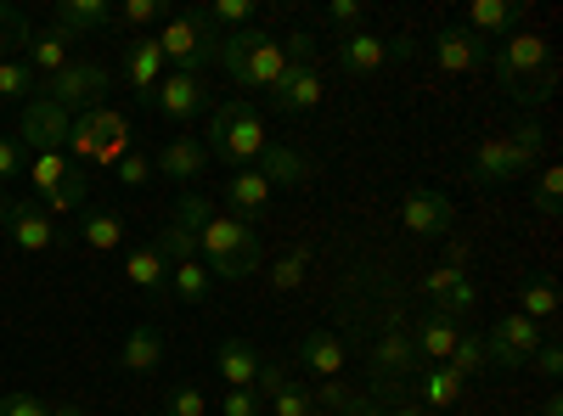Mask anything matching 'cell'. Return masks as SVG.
<instances>
[{
    "label": "cell",
    "mask_w": 563,
    "mask_h": 416,
    "mask_svg": "<svg viewBox=\"0 0 563 416\" xmlns=\"http://www.w3.org/2000/svg\"><path fill=\"white\" fill-rule=\"evenodd\" d=\"M203 147H209V158H220V164H231V169H249V164H260V153L271 147V130H265V119H260V108H254L249 97H231V102L214 108Z\"/></svg>",
    "instance_id": "6da1fadb"
},
{
    "label": "cell",
    "mask_w": 563,
    "mask_h": 416,
    "mask_svg": "<svg viewBox=\"0 0 563 416\" xmlns=\"http://www.w3.org/2000/svg\"><path fill=\"white\" fill-rule=\"evenodd\" d=\"M243 90H271L282 74H288V52L282 40H271L265 29H238V34H220V57H214Z\"/></svg>",
    "instance_id": "7a4b0ae2"
},
{
    "label": "cell",
    "mask_w": 563,
    "mask_h": 416,
    "mask_svg": "<svg viewBox=\"0 0 563 416\" xmlns=\"http://www.w3.org/2000/svg\"><path fill=\"white\" fill-rule=\"evenodd\" d=\"M153 40H158V52H164V68H175V74H203L220 57V29L209 23L203 7L164 18V29Z\"/></svg>",
    "instance_id": "3957f363"
},
{
    "label": "cell",
    "mask_w": 563,
    "mask_h": 416,
    "mask_svg": "<svg viewBox=\"0 0 563 416\" xmlns=\"http://www.w3.org/2000/svg\"><path fill=\"white\" fill-rule=\"evenodd\" d=\"M490 74H496V85L507 90V97H519V90L552 63V45H547V34H536V29H519V34H507L501 45H490Z\"/></svg>",
    "instance_id": "277c9868"
},
{
    "label": "cell",
    "mask_w": 563,
    "mask_h": 416,
    "mask_svg": "<svg viewBox=\"0 0 563 416\" xmlns=\"http://www.w3.org/2000/svg\"><path fill=\"white\" fill-rule=\"evenodd\" d=\"M541 349V327L530 315H496L490 333H485V360L501 366V372H519V366H530Z\"/></svg>",
    "instance_id": "5b68a950"
},
{
    "label": "cell",
    "mask_w": 563,
    "mask_h": 416,
    "mask_svg": "<svg viewBox=\"0 0 563 416\" xmlns=\"http://www.w3.org/2000/svg\"><path fill=\"white\" fill-rule=\"evenodd\" d=\"M40 97H52L63 113H85L108 97V68L102 63H68L63 74L40 79Z\"/></svg>",
    "instance_id": "8992f818"
},
{
    "label": "cell",
    "mask_w": 563,
    "mask_h": 416,
    "mask_svg": "<svg viewBox=\"0 0 563 416\" xmlns=\"http://www.w3.org/2000/svg\"><path fill=\"white\" fill-rule=\"evenodd\" d=\"M68 124H74V113H63L52 97H34L23 102V119H18V135H23V153L34 158V153H63V142H68Z\"/></svg>",
    "instance_id": "52a82bcc"
},
{
    "label": "cell",
    "mask_w": 563,
    "mask_h": 416,
    "mask_svg": "<svg viewBox=\"0 0 563 416\" xmlns=\"http://www.w3.org/2000/svg\"><path fill=\"white\" fill-rule=\"evenodd\" d=\"M254 248H260V231L238 214H225V209H209V220L198 225V259H209V265L254 254Z\"/></svg>",
    "instance_id": "ba28073f"
},
{
    "label": "cell",
    "mask_w": 563,
    "mask_h": 416,
    "mask_svg": "<svg viewBox=\"0 0 563 416\" xmlns=\"http://www.w3.org/2000/svg\"><path fill=\"white\" fill-rule=\"evenodd\" d=\"M0 231L12 237L18 254H52L63 243V225L45 214L40 203H7V214H0Z\"/></svg>",
    "instance_id": "9c48e42d"
},
{
    "label": "cell",
    "mask_w": 563,
    "mask_h": 416,
    "mask_svg": "<svg viewBox=\"0 0 563 416\" xmlns=\"http://www.w3.org/2000/svg\"><path fill=\"white\" fill-rule=\"evenodd\" d=\"M169 124H186V119H198L203 108H209V90H203V74H164L158 85H153V97H147Z\"/></svg>",
    "instance_id": "30bf717a"
},
{
    "label": "cell",
    "mask_w": 563,
    "mask_h": 416,
    "mask_svg": "<svg viewBox=\"0 0 563 416\" xmlns=\"http://www.w3.org/2000/svg\"><path fill=\"white\" fill-rule=\"evenodd\" d=\"M321 97H327L321 63H288V74L271 85V108H276V113H316Z\"/></svg>",
    "instance_id": "8fae6325"
},
{
    "label": "cell",
    "mask_w": 563,
    "mask_h": 416,
    "mask_svg": "<svg viewBox=\"0 0 563 416\" xmlns=\"http://www.w3.org/2000/svg\"><path fill=\"white\" fill-rule=\"evenodd\" d=\"M451 220H456V203L434 187H411L406 203H400V225L411 231V237H445Z\"/></svg>",
    "instance_id": "7c38bea8"
},
{
    "label": "cell",
    "mask_w": 563,
    "mask_h": 416,
    "mask_svg": "<svg viewBox=\"0 0 563 416\" xmlns=\"http://www.w3.org/2000/svg\"><path fill=\"white\" fill-rule=\"evenodd\" d=\"M530 164L519 158V147L507 142V135H485L467 158V175H474V187H507V180H519Z\"/></svg>",
    "instance_id": "4fadbf2b"
},
{
    "label": "cell",
    "mask_w": 563,
    "mask_h": 416,
    "mask_svg": "<svg viewBox=\"0 0 563 416\" xmlns=\"http://www.w3.org/2000/svg\"><path fill=\"white\" fill-rule=\"evenodd\" d=\"M422 293L434 299V310H440V315H456V321L479 310V288H474V276L456 270V265H440V270L422 276Z\"/></svg>",
    "instance_id": "5bb4252c"
},
{
    "label": "cell",
    "mask_w": 563,
    "mask_h": 416,
    "mask_svg": "<svg viewBox=\"0 0 563 416\" xmlns=\"http://www.w3.org/2000/svg\"><path fill=\"white\" fill-rule=\"evenodd\" d=\"M429 52H434V68L440 74H474V68H485L490 45L479 34H467V29H440Z\"/></svg>",
    "instance_id": "9a60e30c"
},
{
    "label": "cell",
    "mask_w": 563,
    "mask_h": 416,
    "mask_svg": "<svg viewBox=\"0 0 563 416\" xmlns=\"http://www.w3.org/2000/svg\"><path fill=\"white\" fill-rule=\"evenodd\" d=\"M456 338H462V321L456 315H440V310L417 315V327H411V349H417V360H429V366H445L451 349H456Z\"/></svg>",
    "instance_id": "2e32d148"
},
{
    "label": "cell",
    "mask_w": 563,
    "mask_h": 416,
    "mask_svg": "<svg viewBox=\"0 0 563 416\" xmlns=\"http://www.w3.org/2000/svg\"><path fill=\"white\" fill-rule=\"evenodd\" d=\"M23 45H29V57H23V63L34 68V79H52V74H63V68L74 63V45H79V40L63 34V29L52 23V29H29Z\"/></svg>",
    "instance_id": "e0dca14e"
},
{
    "label": "cell",
    "mask_w": 563,
    "mask_h": 416,
    "mask_svg": "<svg viewBox=\"0 0 563 416\" xmlns=\"http://www.w3.org/2000/svg\"><path fill=\"white\" fill-rule=\"evenodd\" d=\"M271 192H276V187H271L254 164H249V169H231V180H225V203H231V209H225V214L260 225V214L271 209Z\"/></svg>",
    "instance_id": "ac0fdd59"
},
{
    "label": "cell",
    "mask_w": 563,
    "mask_h": 416,
    "mask_svg": "<svg viewBox=\"0 0 563 416\" xmlns=\"http://www.w3.org/2000/svg\"><path fill=\"white\" fill-rule=\"evenodd\" d=\"M299 360H305V372L321 383V378H344V366H350V349L339 333H327V327H310L299 338Z\"/></svg>",
    "instance_id": "d6986e66"
},
{
    "label": "cell",
    "mask_w": 563,
    "mask_h": 416,
    "mask_svg": "<svg viewBox=\"0 0 563 416\" xmlns=\"http://www.w3.org/2000/svg\"><path fill=\"white\" fill-rule=\"evenodd\" d=\"M153 169L164 175V180H198L203 169H209V147L198 142V135H169V142L158 147V158H153Z\"/></svg>",
    "instance_id": "ffe728a7"
},
{
    "label": "cell",
    "mask_w": 563,
    "mask_h": 416,
    "mask_svg": "<svg viewBox=\"0 0 563 416\" xmlns=\"http://www.w3.org/2000/svg\"><path fill=\"white\" fill-rule=\"evenodd\" d=\"M169 68H164V52H158V40L153 34H135L130 45H124V79H130V90L141 102L153 97V85L164 79Z\"/></svg>",
    "instance_id": "44dd1931"
},
{
    "label": "cell",
    "mask_w": 563,
    "mask_h": 416,
    "mask_svg": "<svg viewBox=\"0 0 563 416\" xmlns=\"http://www.w3.org/2000/svg\"><path fill=\"white\" fill-rule=\"evenodd\" d=\"M372 366H378V378H417L422 372V360L411 349V333L400 327V321H389L384 338L372 344Z\"/></svg>",
    "instance_id": "7402d4cb"
},
{
    "label": "cell",
    "mask_w": 563,
    "mask_h": 416,
    "mask_svg": "<svg viewBox=\"0 0 563 416\" xmlns=\"http://www.w3.org/2000/svg\"><path fill=\"white\" fill-rule=\"evenodd\" d=\"M164 360H169V344H164V333L153 327V321H141V327L124 333V349H119V366H124V372L147 378V372H158Z\"/></svg>",
    "instance_id": "603a6c76"
},
{
    "label": "cell",
    "mask_w": 563,
    "mask_h": 416,
    "mask_svg": "<svg viewBox=\"0 0 563 416\" xmlns=\"http://www.w3.org/2000/svg\"><path fill=\"white\" fill-rule=\"evenodd\" d=\"M384 63H389V40L366 34V29H355V34H339V68H344V74L366 79V74H378Z\"/></svg>",
    "instance_id": "cb8c5ba5"
},
{
    "label": "cell",
    "mask_w": 563,
    "mask_h": 416,
    "mask_svg": "<svg viewBox=\"0 0 563 416\" xmlns=\"http://www.w3.org/2000/svg\"><path fill=\"white\" fill-rule=\"evenodd\" d=\"M519 23H525V7H519V0H474L462 29H467V34H479V40L490 45L496 34H512Z\"/></svg>",
    "instance_id": "d4e9b609"
},
{
    "label": "cell",
    "mask_w": 563,
    "mask_h": 416,
    "mask_svg": "<svg viewBox=\"0 0 563 416\" xmlns=\"http://www.w3.org/2000/svg\"><path fill=\"white\" fill-rule=\"evenodd\" d=\"M411 389H417V405L422 411H451L467 394V383L451 372V366H422V372L411 378Z\"/></svg>",
    "instance_id": "484cf974"
},
{
    "label": "cell",
    "mask_w": 563,
    "mask_h": 416,
    "mask_svg": "<svg viewBox=\"0 0 563 416\" xmlns=\"http://www.w3.org/2000/svg\"><path fill=\"white\" fill-rule=\"evenodd\" d=\"M271 187H310V175H316V158H305V153H294V147H265L260 153V164H254Z\"/></svg>",
    "instance_id": "4316f807"
},
{
    "label": "cell",
    "mask_w": 563,
    "mask_h": 416,
    "mask_svg": "<svg viewBox=\"0 0 563 416\" xmlns=\"http://www.w3.org/2000/svg\"><path fill=\"white\" fill-rule=\"evenodd\" d=\"M260 349L254 344H243V338H225L220 349H214V372L225 378V389H254V378H260Z\"/></svg>",
    "instance_id": "83f0119b"
},
{
    "label": "cell",
    "mask_w": 563,
    "mask_h": 416,
    "mask_svg": "<svg viewBox=\"0 0 563 416\" xmlns=\"http://www.w3.org/2000/svg\"><path fill=\"white\" fill-rule=\"evenodd\" d=\"M124 282H130V288H141L147 299H169V265L158 259V248H153V243L124 254Z\"/></svg>",
    "instance_id": "f1b7e54d"
},
{
    "label": "cell",
    "mask_w": 563,
    "mask_h": 416,
    "mask_svg": "<svg viewBox=\"0 0 563 416\" xmlns=\"http://www.w3.org/2000/svg\"><path fill=\"white\" fill-rule=\"evenodd\" d=\"M113 23V7L108 0H57V29L63 34H97V29H108Z\"/></svg>",
    "instance_id": "f546056e"
},
{
    "label": "cell",
    "mask_w": 563,
    "mask_h": 416,
    "mask_svg": "<svg viewBox=\"0 0 563 416\" xmlns=\"http://www.w3.org/2000/svg\"><path fill=\"white\" fill-rule=\"evenodd\" d=\"M79 243H85L90 254H113V248L124 243V220H119L113 209H85V214H79Z\"/></svg>",
    "instance_id": "4dcf8cb0"
},
{
    "label": "cell",
    "mask_w": 563,
    "mask_h": 416,
    "mask_svg": "<svg viewBox=\"0 0 563 416\" xmlns=\"http://www.w3.org/2000/svg\"><path fill=\"white\" fill-rule=\"evenodd\" d=\"M153 248H158V259L175 270V265H186V259H198V231L186 225L180 214H169L164 225H158V237H153Z\"/></svg>",
    "instance_id": "1f68e13d"
},
{
    "label": "cell",
    "mask_w": 563,
    "mask_h": 416,
    "mask_svg": "<svg viewBox=\"0 0 563 416\" xmlns=\"http://www.w3.org/2000/svg\"><path fill=\"white\" fill-rule=\"evenodd\" d=\"M40 203H45V214H52V220H57V214H85V209H90V180H85V169H68L63 187L45 192Z\"/></svg>",
    "instance_id": "d6a6232c"
},
{
    "label": "cell",
    "mask_w": 563,
    "mask_h": 416,
    "mask_svg": "<svg viewBox=\"0 0 563 416\" xmlns=\"http://www.w3.org/2000/svg\"><path fill=\"white\" fill-rule=\"evenodd\" d=\"M519 315H530L536 327L558 315V282H552V276H525V288H519Z\"/></svg>",
    "instance_id": "836d02e7"
},
{
    "label": "cell",
    "mask_w": 563,
    "mask_h": 416,
    "mask_svg": "<svg viewBox=\"0 0 563 416\" xmlns=\"http://www.w3.org/2000/svg\"><path fill=\"white\" fill-rule=\"evenodd\" d=\"M169 293H175L180 304H203V299H209V265H203V259L175 265V270H169Z\"/></svg>",
    "instance_id": "e575fe53"
},
{
    "label": "cell",
    "mask_w": 563,
    "mask_h": 416,
    "mask_svg": "<svg viewBox=\"0 0 563 416\" xmlns=\"http://www.w3.org/2000/svg\"><path fill=\"white\" fill-rule=\"evenodd\" d=\"M74 164H68V153H34L29 158V180H34V198H45V192H57L63 187V175H68Z\"/></svg>",
    "instance_id": "d590c367"
},
{
    "label": "cell",
    "mask_w": 563,
    "mask_h": 416,
    "mask_svg": "<svg viewBox=\"0 0 563 416\" xmlns=\"http://www.w3.org/2000/svg\"><path fill=\"white\" fill-rule=\"evenodd\" d=\"M445 366H451V372H456L462 383H467V378H479V372H485V366H490V360H485V338H479V333H462Z\"/></svg>",
    "instance_id": "8d00e7d4"
},
{
    "label": "cell",
    "mask_w": 563,
    "mask_h": 416,
    "mask_svg": "<svg viewBox=\"0 0 563 416\" xmlns=\"http://www.w3.org/2000/svg\"><path fill=\"white\" fill-rule=\"evenodd\" d=\"M34 90H40V79L29 63H0V102H29Z\"/></svg>",
    "instance_id": "74e56055"
},
{
    "label": "cell",
    "mask_w": 563,
    "mask_h": 416,
    "mask_svg": "<svg viewBox=\"0 0 563 416\" xmlns=\"http://www.w3.org/2000/svg\"><path fill=\"white\" fill-rule=\"evenodd\" d=\"M305 265H310V248H288V254L271 265V288H276V293H294V288L305 282Z\"/></svg>",
    "instance_id": "f35d334b"
},
{
    "label": "cell",
    "mask_w": 563,
    "mask_h": 416,
    "mask_svg": "<svg viewBox=\"0 0 563 416\" xmlns=\"http://www.w3.org/2000/svg\"><path fill=\"white\" fill-rule=\"evenodd\" d=\"M203 12H209V23H214L220 34L254 29V7H249V0H214V7H203Z\"/></svg>",
    "instance_id": "ab89813d"
},
{
    "label": "cell",
    "mask_w": 563,
    "mask_h": 416,
    "mask_svg": "<svg viewBox=\"0 0 563 416\" xmlns=\"http://www.w3.org/2000/svg\"><path fill=\"white\" fill-rule=\"evenodd\" d=\"M558 209H563V169H558V164H547V169H541V180H536V214L558 220Z\"/></svg>",
    "instance_id": "60d3db41"
},
{
    "label": "cell",
    "mask_w": 563,
    "mask_h": 416,
    "mask_svg": "<svg viewBox=\"0 0 563 416\" xmlns=\"http://www.w3.org/2000/svg\"><path fill=\"white\" fill-rule=\"evenodd\" d=\"M214 405H209V394L203 389H192V383H180V389H169V405H164V416H209Z\"/></svg>",
    "instance_id": "b9f144b4"
},
{
    "label": "cell",
    "mask_w": 563,
    "mask_h": 416,
    "mask_svg": "<svg viewBox=\"0 0 563 416\" xmlns=\"http://www.w3.org/2000/svg\"><path fill=\"white\" fill-rule=\"evenodd\" d=\"M158 18H164L158 0H124V7H113V23H119V29H147V23H158Z\"/></svg>",
    "instance_id": "7bdbcfd3"
},
{
    "label": "cell",
    "mask_w": 563,
    "mask_h": 416,
    "mask_svg": "<svg viewBox=\"0 0 563 416\" xmlns=\"http://www.w3.org/2000/svg\"><path fill=\"white\" fill-rule=\"evenodd\" d=\"M113 175H119V187H147V180H153V158L130 147V153L113 164Z\"/></svg>",
    "instance_id": "ee69618b"
},
{
    "label": "cell",
    "mask_w": 563,
    "mask_h": 416,
    "mask_svg": "<svg viewBox=\"0 0 563 416\" xmlns=\"http://www.w3.org/2000/svg\"><path fill=\"white\" fill-rule=\"evenodd\" d=\"M507 142H512V147H519V158H525V164H536V158L547 153V130H541L536 119H525L519 130H512V135H507Z\"/></svg>",
    "instance_id": "f6af8a7d"
},
{
    "label": "cell",
    "mask_w": 563,
    "mask_h": 416,
    "mask_svg": "<svg viewBox=\"0 0 563 416\" xmlns=\"http://www.w3.org/2000/svg\"><path fill=\"white\" fill-rule=\"evenodd\" d=\"M310 400H321V405H333V411L344 416V411H350V405H355L361 394H355V389H350L344 378H321V383L310 389Z\"/></svg>",
    "instance_id": "bcb514c9"
},
{
    "label": "cell",
    "mask_w": 563,
    "mask_h": 416,
    "mask_svg": "<svg viewBox=\"0 0 563 416\" xmlns=\"http://www.w3.org/2000/svg\"><path fill=\"white\" fill-rule=\"evenodd\" d=\"M310 411H316V400H310L305 383H288V389L271 400V416H310Z\"/></svg>",
    "instance_id": "7dc6e473"
},
{
    "label": "cell",
    "mask_w": 563,
    "mask_h": 416,
    "mask_svg": "<svg viewBox=\"0 0 563 416\" xmlns=\"http://www.w3.org/2000/svg\"><path fill=\"white\" fill-rule=\"evenodd\" d=\"M294 378H288V366H282V360H265L260 366V378H254V394H260V405H271L282 389H288Z\"/></svg>",
    "instance_id": "c3c4849f"
},
{
    "label": "cell",
    "mask_w": 563,
    "mask_h": 416,
    "mask_svg": "<svg viewBox=\"0 0 563 416\" xmlns=\"http://www.w3.org/2000/svg\"><path fill=\"white\" fill-rule=\"evenodd\" d=\"M327 23L344 29V34H355V29L366 23V7H361V0H333V7H327Z\"/></svg>",
    "instance_id": "681fc988"
},
{
    "label": "cell",
    "mask_w": 563,
    "mask_h": 416,
    "mask_svg": "<svg viewBox=\"0 0 563 416\" xmlns=\"http://www.w3.org/2000/svg\"><path fill=\"white\" fill-rule=\"evenodd\" d=\"M220 282H243V276H254L260 270V248L254 254H238V259H220V265H209Z\"/></svg>",
    "instance_id": "f907efd6"
},
{
    "label": "cell",
    "mask_w": 563,
    "mask_h": 416,
    "mask_svg": "<svg viewBox=\"0 0 563 416\" xmlns=\"http://www.w3.org/2000/svg\"><path fill=\"white\" fill-rule=\"evenodd\" d=\"M0 416H52V405L34 394H0Z\"/></svg>",
    "instance_id": "816d5d0a"
},
{
    "label": "cell",
    "mask_w": 563,
    "mask_h": 416,
    "mask_svg": "<svg viewBox=\"0 0 563 416\" xmlns=\"http://www.w3.org/2000/svg\"><path fill=\"white\" fill-rule=\"evenodd\" d=\"M530 366H536V372H541L547 383H558V378H563V349H558L552 338H541V349H536V360H530Z\"/></svg>",
    "instance_id": "f5cc1de1"
},
{
    "label": "cell",
    "mask_w": 563,
    "mask_h": 416,
    "mask_svg": "<svg viewBox=\"0 0 563 416\" xmlns=\"http://www.w3.org/2000/svg\"><path fill=\"white\" fill-rule=\"evenodd\" d=\"M220 416H260V394L254 389H225Z\"/></svg>",
    "instance_id": "db71d44e"
},
{
    "label": "cell",
    "mask_w": 563,
    "mask_h": 416,
    "mask_svg": "<svg viewBox=\"0 0 563 416\" xmlns=\"http://www.w3.org/2000/svg\"><path fill=\"white\" fill-rule=\"evenodd\" d=\"M29 169V153L18 147V142H7V135H0V180H18Z\"/></svg>",
    "instance_id": "11a10c76"
},
{
    "label": "cell",
    "mask_w": 563,
    "mask_h": 416,
    "mask_svg": "<svg viewBox=\"0 0 563 416\" xmlns=\"http://www.w3.org/2000/svg\"><path fill=\"white\" fill-rule=\"evenodd\" d=\"M7 34H12V40H18V45H23V40H29V29H23V18H18V12H12V7H7V0H0V40H7Z\"/></svg>",
    "instance_id": "9f6ffc18"
},
{
    "label": "cell",
    "mask_w": 563,
    "mask_h": 416,
    "mask_svg": "<svg viewBox=\"0 0 563 416\" xmlns=\"http://www.w3.org/2000/svg\"><path fill=\"white\" fill-rule=\"evenodd\" d=\"M344 416H384V411H378V405H372V400H366V394H361V400H355V405H350V411H344Z\"/></svg>",
    "instance_id": "6f0895ef"
},
{
    "label": "cell",
    "mask_w": 563,
    "mask_h": 416,
    "mask_svg": "<svg viewBox=\"0 0 563 416\" xmlns=\"http://www.w3.org/2000/svg\"><path fill=\"white\" fill-rule=\"evenodd\" d=\"M389 416H429V411H422L417 400H395V411H389Z\"/></svg>",
    "instance_id": "680465c9"
},
{
    "label": "cell",
    "mask_w": 563,
    "mask_h": 416,
    "mask_svg": "<svg viewBox=\"0 0 563 416\" xmlns=\"http://www.w3.org/2000/svg\"><path fill=\"white\" fill-rule=\"evenodd\" d=\"M541 416H563V394H547L541 400Z\"/></svg>",
    "instance_id": "91938a15"
},
{
    "label": "cell",
    "mask_w": 563,
    "mask_h": 416,
    "mask_svg": "<svg viewBox=\"0 0 563 416\" xmlns=\"http://www.w3.org/2000/svg\"><path fill=\"white\" fill-rule=\"evenodd\" d=\"M52 416H90L85 405H52Z\"/></svg>",
    "instance_id": "94428289"
},
{
    "label": "cell",
    "mask_w": 563,
    "mask_h": 416,
    "mask_svg": "<svg viewBox=\"0 0 563 416\" xmlns=\"http://www.w3.org/2000/svg\"><path fill=\"white\" fill-rule=\"evenodd\" d=\"M0 214H7V198H0Z\"/></svg>",
    "instance_id": "6125c7cd"
},
{
    "label": "cell",
    "mask_w": 563,
    "mask_h": 416,
    "mask_svg": "<svg viewBox=\"0 0 563 416\" xmlns=\"http://www.w3.org/2000/svg\"><path fill=\"white\" fill-rule=\"evenodd\" d=\"M147 416H164V411H147Z\"/></svg>",
    "instance_id": "be15d7a7"
},
{
    "label": "cell",
    "mask_w": 563,
    "mask_h": 416,
    "mask_svg": "<svg viewBox=\"0 0 563 416\" xmlns=\"http://www.w3.org/2000/svg\"><path fill=\"white\" fill-rule=\"evenodd\" d=\"M310 416H327V411H310Z\"/></svg>",
    "instance_id": "e7e4bbea"
}]
</instances>
